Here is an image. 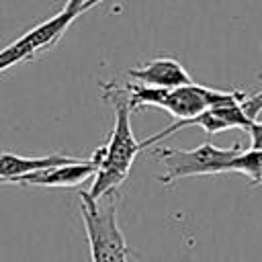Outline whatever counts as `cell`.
<instances>
[{
    "label": "cell",
    "mask_w": 262,
    "mask_h": 262,
    "mask_svg": "<svg viewBox=\"0 0 262 262\" xmlns=\"http://www.w3.org/2000/svg\"><path fill=\"white\" fill-rule=\"evenodd\" d=\"M102 96L115 108V125H113V131L106 143L94 149L98 158V170H96L90 190H86L88 196L94 201L115 192L127 180L137 154L143 149L141 141H137L133 135L131 111H129V104L125 100L121 86L115 82L102 84Z\"/></svg>",
    "instance_id": "1"
},
{
    "label": "cell",
    "mask_w": 262,
    "mask_h": 262,
    "mask_svg": "<svg viewBox=\"0 0 262 262\" xmlns=\"http://www.w3.org/2000/svg\"><path fill=\"white\" fill-rule=\"evenodd\" d=\"M80 215L86 229L92 262H129V246L117 223V194L98 201L80 192Z\"/></svg>",
    "instance_id": "2"
},
{
    "label": "cell",
    "mask_w": 262,
    "mask_h": 262,
    "mask_svg": "<svg viewBox=\"0 0 262 262\" xmlns=\"http://www.w3.org/2000/svg\"><path fill=\"white\" fill-rule=\"evenodd\" d=\"M242 145L235 143L231 147H219L215 143L205 141L192 149H178V147H164L158 145L154 156L164 164L166 172L158 178L162 184H172L176 180L188 176H209V174H223L229 172L231 162L242 154Z\"/></svg>",
    "instance_id": "3"
},
{
    "label": "cell",
    "mask_w": 262,
    "mask_h": 262,
    "mask_svg": "<svg viewBox=\"0 0 262 262\" xmlns=\"http://www.w3.org/2000/svg\"><path fill=\"white\" fill-rule=\"evenodd\" d=\"M78 16H80V12L61 8L51 18L35 25L25 35H20L18 39H14L6 47H2L0 49V74L6 72V70H10L16 63L29 61V59L37 57L39 53L47 51L49 47H53L63 37V33L70 29V25Z\"/></svg>",
    "instance_id": "4"
},
{
    "label": "cell",
    "mask_w": 262,
    "mask_h": 262,
    "mask_svg": "<svg viewBox=\"0 0 262 262\" xmlns=\"http://www.w3.org/2000/svg\"><path fill=\"white\" fill-rule=\"evenodd\" d=\"M96 170H98V158H96V154H92L90 158H78L76 162L29 174V176L20 178L16 184L47 186V188H74V186H80L82 182L94 178Z\"/></svg>",
    "instance_id": "5"
},
{
    "label": "cell",
    "mask_w": 262,
    "mask_h": 262,
    "mask_svg": "<svg viewBox=\"0 0 262 262\" xmlns=\"http://www.w3.org/2000/svg\"><path fill=\"white\" fill-rule=\"evenodd\" d=\"M127 76L131 80H135L137 84H145V86H154V88H166V90H174V88H180V86L194 82L178 59L164 57V55L154 57V59H149L137 68H131L127 72Z\"/></svg>",
    "instance_id": "6"
},
{
    "label": "cell",
    "mask_w": 262,
    "mask_h": 262,
    "mask_svg": "<svg viewBox=\"0 0 262 262\" xmlns=\"http://www.w3.org/2000/svg\"><path fill=\"white\" fill-rule=\"evenodd\" d=\"M78 158L74 156H63V154H49V156H18L12 151H0V180L2 182H18L20 178L35 174L39 170H47L53 166L70 164L76 162Z\"/></svg>",
    "instance_id": "7"
},
{
    "label": "cell",
    "mask_w": 262,
    "mask_h": 262,
    "mask_svg": "<svg viewBox=\"0 0 262 262\" xmlns=\"http://www.w3.org/2000/svg\"><path fill=\"white\" fill-rule=\"evenodd\" d=\"M121 90L125 94V100H127L131 113L141 108V106H158V108H162L164 102H166V96H168L166 88H154V86H145V84H137V82L121 86Z\"/></svg>",
    "instance_id": "8"
},
{
    "label": "cell",
    "mask_w": 262,
    "mask_h": 262,
    "mask_svg": "<svg viewBox=\"0 0 262 262\" xmlns=\"http://www.w3.org/2000/svg\"><path fill=\"white\" fill-rule=\"evenodd\" d=\"M229 172H237L250 178L252 186H262V151L244 149L229 166Z\"/></svg>",
    "instance_id": "9"
},
{
    "label": "cell",
    "mask_w": 262,
    "mask_h": 262,
    "mask_svg": "<svg viewBox=\"0 0 262 262\" xmlns=\"http://www.w3.org/2000/svg\"><path fill=\"white\" fill-rule=\"evenodd\" d=\"M239 106L250 123L258 121V115L262 113V90L258 92H246V96L239 100Z\"/></svg>",
    "instance_id": "10"
},
{
    "label": "cell",
    "mask_w": 262,
    "mask_h": 262,
    "mask_svg": "<svg viewBox=\"0 0 262 262\" xmlns=\"http://www.w3.org/2000/svg\"><path fill=\"white\" fill-rule=\"evenodd\" d=\"M248 133H250V149L262 151V119H258L256 123H252L250 129H248Z\"/></svg>",
    "instance_id": "11"
},
{
    "label": "cell",
    "mask_w": 262,
    "mask_h": 262,
    "mask_svg": "<svg viewBox=\"0 0 262 262\" xmlns=\"http://www.w3.org/2000/svg\"><path fill=\"white\" fill-rule=\"evenodd\" d=\"M102 0H68L66 2V6L63 8H68V10H76V12H86V10H90L92 6H96V4H100Z\"/></svg>",
    "instance_id": "12"
},
{
    "label": "cell",
    "mask_w": 262,
    "mask_h": 262,
    "mask_svg": "<svg viewBox=\"0 0 262 262\" xmlns=\"http://www.w3.org/2000/svg\"><path fill=\"white\" fill-rule=\"evenodd\" d=\"M0 184H2V180H0Z\"/></svg>",
    "instance_id": "13"
}]
</instances>
